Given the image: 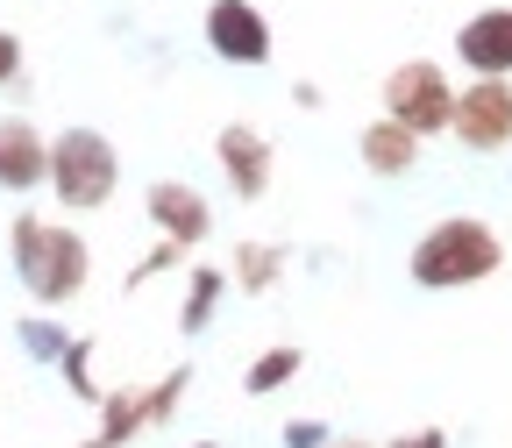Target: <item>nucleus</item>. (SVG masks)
Here are the masks:
<instances>
[{
	"label": "nucleus",
	"instance_id": "12",
	"mask_svg": "<svg viewBox=\"0 0 512 448\" xmlns=\"http://www.w3.org/2000/svg\"><path fill=\"white\" fill-rule=\"evenodd\" d=\"M278 278H285V249H278V242H235L228 285H242V292H271Z\"/></svg>",
	"mask_w": 512,
	"mask_h": 448
},
{
	"label": "nucleus",
	"instance_id": "24",
	"mask_svg": "<svg viewBox=\"0 0 512 448\" xmlns=\"http://www.w3.org/2000/svg\"><path fill=\"white\" fill-rule=\"evenodd\" d=\"M192 448H221V441H192Z\"/></svg>",
	"mask_w": 512,
	"mask_h": 448
},
{
	"label": "nucleus",
	"instance_id": "6",
	"mask_svg": "<svg viewBox=\"0 0 512 448\" xmlns=\"http://www.w3.org/2000/svg\"><path fill=\"white\" fill-rule=\"evenodd\" d=\"M207 50L221 64H271V15L256 0H207Z\"/></svg>",
	"mask_w": 512,
	"mask_h": 448
},
{
	"label": "nucleus",
	"instance_id": "1",
	"mask_svg": "<svg viewBox=\"0 0 512 448\" xmlns=\"http://www.w3.org/2000/svg\"><path fill=\"white\" fill-rule=\"evenodd\" d=\"M8 256H15V278L22 292L57 313V306H72L86 292V271H93V249L79 228H64V221H36V214H15L8 228Z\"/></svg>",
	"mask_w": 512,
	"mask_h": 448
},
{
	"label": "nucleus",
	"instance_id": "18",
	"mask_svg": "<svg viewBox=\"0 0 512 448\" xmlns=\"http://www.w3.org/2000/svg\"><path fill=\"white\" fill-rule=\"evenodd\" d=\"M185 384H192V370L178 363L164 384H157V392H143V427H164L171 413H178V399H185Z\"/></svg>",
	"mask_w": 512,
	"mask_h": 448
},
{
	"label": "nucleus",
	"instance_id": "16",
	"mask_svg": "<svg viewBox=\"0 0 512 448\" xmlns=\"http://www.w3.org/2000/svg\"><path fill=\"white\" fill-rule=\"evenodd\" d=\"M15 342H22V356H36V363H64V349H72V335H64L50 313L15 320Z\"/></svg>",
	"mask_w": 512,
	"mask_h": 448
},
{
	"label": "nucleus",
	"instance_id": "5",
	"mask_svg": "<svg viewBox=\"0 0 512 448\" xmlns=\"http://www.w3.org/2000/svg\"><path fill=\"white\" fill-rule=\"evenodd\" d=\"M448 136H456L463 150L491 157L512 143V79H470L456 86V121H448Z\"/></svg>",
	"mask_w": 512,
	"mask_h": 448
},
{
	"label": "nucleus",
	"instance_id": "2",
	"mask_svg": "<svg viewBox=\"0 0 512 448\" xmlns=\"http://www.w3.org/2000/svg\"><path fill=\"white\" fill-rule=\"evenodd\" d=\"M406 271H413V285H427V292H463V285H484L491 271H505V242H498V228L477 221V214H448V221H434V228L413 242Z\"/></svg>",
	"mask_w": 512,
	"mask_h": 448
},
{
	"label": "nucleus",
	"instance_id": "3",
	"mask_svg": "<svg viewBox=\"0 0 512 448\" xmlns=\"http://www.w3.org/2000/svg\"><path fill=\"white\" fill-rule=\"evenodd\" d=\"M43 185L57 192L64 214H100L114 200V185H121L114 136H100V128H64V136H50V178Z\"/></svg>",
	"mask_w": 512,
	"mask_h": 448
},
{
	"label": "nucleus",
	"instance_id": "4",
	"mask_svg": "<svg viewBox=\"0 0 512 448\" xmlns=\"http://www.w3.org/2000/svg\"><path fill=\"white\" fill-rule=\"evenodd\" d=\"M384 121H399L406 136H448V121H456V86L434 57H406L384 72Z\"/></svg>",
	"mask_w": 512,
	"mask_h": 448
},
{
	"label": "nucleus",
	"instance_id": "10",
	"mask_svg": "<svg viewBox=\"0 0 512 448\" xmlns=\"http://www.w3.org/2000/svg\"><path fill=\"white\" fill-rule=\"evenodd\" d=\"M50 178V136L29 114H0V192H36Z\"/></svg>",
	"mask_w": 512,
	"mask_h": 448
},
{
	"label": "nucleus",
	"instance_id": "7",
	"mask_svg": "<svg viewBox=\"0 0 512 448\" xmlns=\"http://www.w3.org/2000/svg\"><path fill=\"white\" fill-rule=\"evenodd\" d=\"M143 214H150V228H157L171 249H185V256L214 235V207H207V192H192L185 178H157V185L143 192Z\"/></svg>",
	"mask_w": 512,
	"mask_h": 448
},
{
	"label": "nucleus",
	"instance_id": "15",
	"mask_svg": "<svg viewBox=\"0 0 512 448\" xmlns=\"http://www.w3.org/2000/svg\"><path fill=\"white\" fill-rule=\"evenodd\" d=\"M143 427V392H100V441L121 448V441H136Z\"/></svg>",
	"mask_w": 512,
	"mask_h": 448
},
{
	"label": "nucleus",
	"instance_id": "9",
	"mask_svg": "<svg viewBox=\"0 0 512 448\" xmlns=\"http://www.w3.org/2000/svg\"><path fill=\"white\" fill-rule=\"evenodd\" d=\"M456 64L470 79H512V8H477L456 29Z\"/></svg>",
	"mask_w": 512,
	"mask_h": 448
},
{
	"label": "nucleus",
	"instance_id": "11",
	"mask_svg": "<svg viewBox=\"0 0 512 448\" xmlns=\"http://www.w3.org/2000/svg\"><path fill=\"white\" fill-rule=\"evenodd\" d=\"M356 157H363L370 178H406V171L420 164V136H406L399 121H384V114H377L363 136H356Z\"/></svg>",
	"mask_w": 512,
	"mask_h": 448
},
{
	"label": "nucleus",
	"instance_id": "19",
	"mask_svg": "<svg viewBox=\"0 0 512 448\" xmlns=\"http://www.w3.org/2000/svg\"><path fill=\"white\" fill-rule=\"evenodd\" d=\"M278 441H285V448H328L335 434H328V420H285Z\"/></svg>",
	"mask_w": 512,
	"mask_h": 448
},
{
	"label": "nucleus",
	"instance_id": "13",
	"mask_svg": "<svg viewBox=\"0 0 512 448\" xmlns=\"http://www.w3.org/2000/svg\"><path fill=\"white\" fill-rule=\"evenodd\" d=\"M221 292H228V271H214V264L185 271V306H178V328H185V335H200L207 320H214V306H221Z\"/></svg>",
	"mask_w": 512,
	"mask_h": 448
},
{
	"label": "nucleus",
	"instance_id": "21",
	"mask_svg": "<svg viewBox=\"0 0 512 448\" xmlns=\"http://www.w3.org/2000/svg\"><path fill=\"white\" fill-rule=\"evenodd\" d=\"M384 448H448V427H406V434H392Z\"/></svg>",
	"mask_w": 512,
	"mask_h": 448
},
{
	"label": "nucleus",
	"instance_id": "22",
	"mask_svg": "<svg viewBox=\"0 0 512 448\" xmlns=\"http://www.w3.org/2000/svg\"><path fill=\"white\" fill-rule=\"evenodd\" d=\"M328 448H377V441H328Z\"/></svg>",
	"mask_w": 512,
	"mask_h": 448
},
{
	"label": "nucleus",
	"instance_id": "20",
	"mask_svg": "<svg viewBox=\"0 0 512 448\" xmlns=\"http://www.w3.org/2000/svg\"><path fill=\"white\" fill-rule=\"evenodd\" d=\"M22 86V36L15 29H0V93Z\"/></svg>",
	"mask_w": 512,
	"mask_h": 448
},
{
	"label": "nucleus",
	"instance_id": "14",
	"mask_svg": "<svg viewBox=\"0 0 512 448\" xmlns=\"http://www.w3.org/2000/svg\"><path fill=\"white\" fill-rule=\"evenodd\" d=\"M306 370V349H292V342H278V349H264L249 370H242V392L249 399H264V392H285V384Z\"/></svg>",
	"mask_w": 512,
	"mask_h": 448
},
{
	"label": "nucleus",
	"instance_id": "17",
	"mask_svg": "<svg viewBox=\"0 0 512 448\" xmlns=\"http://www.w3.org/2000/svg\"><path fill=\"white\" fill-rule=\"evenodd\" d=\"M64 392H72L79 406H100V384H93V342L86 335H72V349H64Z\"/></svg>",
	"mask_w": 512,
	"mask_h": 448
},
{
	"label": "nucleus",
	"instance_id": "23",
	"mask_svg": "<svg viewBox=\"0 0 512 448\" xmlns=\"http://www.w3.org/2000/svg\"><path fill=\"white\" fill-rule=\"evenodd\" d=\"M79 448H107V441H100V434H93V441H79Z\"/></svg>",
	"mask_w": 512,
	"mask_h": 448
},
{
	"label": "nucleus",
	"instance_id": "8",
	"mask_svg": "<svg viewBox=\"0 0 512 448\" xmlns=\"http://www.w3.org/2000/svg\"><path fill=\"white\" fill-rule=\"evenodd\" d=\"M214 157H221V178H228V192L235 200H264L271 192V178H278V164H271V136L256 121H228L221 136H214Z\"/></svg>",
	"mask_w": 512,
	"mask_h": 448
}]
</instances>
